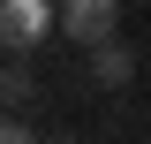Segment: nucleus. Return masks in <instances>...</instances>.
Returning a JSON list of instances; mask_svg holds the SVG:
<instances>
[{
    "instance_id": "nucleus-3",
    "label": "nucleus",
    "mask_w": 151,
    "mask_h": 144,
    "mask_svg": "<svg viewBox=\"0 0 151 144\" xmlns=\"http://www.w3.org/2000/svg\"><path fill=\"white\" fill-rule=\"evenodd\" d=\"M129 76H136V53L121 46V31L98 38V46H91V84H98V91H121Z\"/></svg>"
},
{
    "instance_id": "nucleus-4",
    "label": "nucleus",
    "mask_w": 151,
    "mask_h": 144,
    "mask_svg": "<svg viewBox=\"0 0 151 144\" xmlns=\"http://www.w3.org/2000/svg\"><path fill=\"white\" fill-rule=\"evenodd\" d=\"M30 91H38L30 53H0V106H8V114H23V106H30Z\"/></svg>"
},
{
    "instance_id": "nucleus-1",
    "label": "nucleus",
    "mask_w": 151,
    "mask_h": 144,
    "mask_svg": "<svg viewBox=\"0 0 151 144\" xmlns=\"http://www.w3.org/2000/svg\"><path fill=\"white\" fill-rule=\"evenodd\" d=\"M45 31H60V8H45V0H0V53H38Z\"/></svg>"
},
{
    "instance_id": "nucleus-2",
    "label": "nucleus",
    "mask_w": 151,
    "mask_h": 144,
    "mask_svg": "<svg viewBox=\"0 0 151 144\" xmlns=\"http://www.w3.org/2000/svg\"><path fill=\"white\" fill-rule=\"evenodd\" d=\"M60 31L91 53L98 38H113V31H121V0H60Z\"/></svg>"
}]
</instances>
